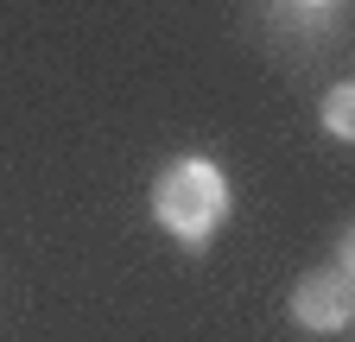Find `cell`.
<instances>
[{
	"label": "cell",
	"mask_w": 355,
	"mask_h": 342,
	"mask_svg": "<svg viewBox=\"0 0 355 342\" xmlns=\"http://www.w3.org/2000/svg\"><path fill=\"white\" fill-rule=\"evenodd\" d=\"M292 323L298 330H318V336H336V330H349V317H355V285H349V273L343 267H330V273H311V279H298L292 285Z\"/></svg>",
	"instance_id": "cell-2"
},
{
	"label": "cell",
	"mask_w": 355,
	"mask_h": 342,
	"mask_svg": "<svg viewBox=\"0 0 355 342\" xmlns=\"http://www.w3.org/2000/svg\"><path fill=\"white\" fill-rule=\"evenodd\" d=\"M153 216H159V228L178 247L203 253L209 235L229 222V178H222L209 159H178V165H165V178L153 184Z\"/></svg>",
	"instance_id": "cell-1"
},
{
	"label": "cell",
	"mask_w": 355,
	"mask_h": 342,
	"mask_svg": "<svg viewBox=\"0 0 355 342\" xmlns=\"http://www.w3.org/2000/svg\"><path fill=\"white\" fill-rule=\"evenodd\" d=\"M324 127L336 140H355V82H336L330 102H324Z\"/></svg>",
	"instance_id": "cell-3"
}]
</instances>
